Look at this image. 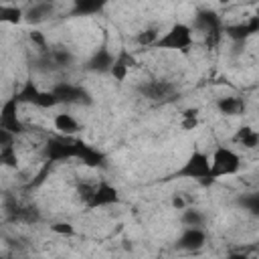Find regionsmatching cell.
I'll return each instance as SVG.
<instances>
[{"instance_id":"1","label":"cell","mask_w":259,"mask_h":259,"mask_svg":"<svg viewBox=\"0 0 259 259\" xmlns=\"http://www.w3.org/2000/svg\"><path fill=\"white\" fill-rule=\"evenodd\" d=\"M192 45H194V30H192V26L184 24V22H174L164 34H160V38H158V42L154 47L156 49H164V51L186 53Z\"/></svg>"},{"instance_id":"2","label":"cell","mask_w":259,"mask_h":259,"mask_svg":"<svg viewBox=\"0 0 259 259\" xmlns=\"http://www.w3.org/2000/svg\"><path fill=\"white\" fill-rule=\"evenodd\" d=\"M241 156L227 146H219L210 154V176L208 180H219L225 176H235L241 170Z\"/></svg>"},{"instance_id":"3","label":"cell","mask_w":259,"mask_h":259,"mask_svg":"<svg viewBox=\"0 0 259 259\" xmlns=\"http://www.w3.org/2000/svg\"><path fill=\"white\" fill-rule=\"evenodd\" d=\"M176 176L190 178V180H208L210 176V156L206 152L194 150L188 154L184 164L176 170Z\"/></svg>"},{"instance_id":"4","label":"cell","mask_w":259,"mask_h":259,"mask_svg":"<svg viewBox=\"0 0 259 259\" xmlns=\"http://www.w3.org/2000/svg\"><path fill=\"white\" fill-rule=\"evenodd\" d=\"M117 202H119V190L105 180H101L97 186H93L85 194V204L89 208H105V206H111Z\"/></svg>"},{"instance_id":"5","label":"cell","mask_w":259,"mask_h":259,"mask_svg":"<svg viewBox=\"0 0 259 259\" xmlns=\"http://www.w3.org/2000/svg\"><path fill=\"white\" fill-rule=\"evenodd\" d=\"M77 148H79V140H71L65 136L53 138L45 146V156L49 162H63V160L77 158Z\"/></svg>"},{"instance_id":"6","label":"cell","mask_w":259,"mask_h":259,"mask_svg":"<svg viewBox=\"0 0 259 259\" xmlns=\"http://www.w3.org/2000/svg\"><path fill=\"white\" fill-rule=\"evenodd\" d=\"M16 105H18V99H16V95H14V97L6 99V101L2 103V109H0V127L6 130V132H10V134H14V136L24 130L22 121H20L18 115H16Z\"/></svg>"},{"instance_id":"7","label":"cell","mask_w":259,"mask_h":259,"mask_svg":"<svg viewBox=\"0 0 259 259\" xmlns=\"http://www.w3.org/2000/svg\"><path fill=\"white\" fill-rule=\"evenodd\" d=\"M204 243H206L204 229H192V227H184L176 239V247L182 251H198L204 247Z\"/></svg>"},{"instance_id":"8","label":"cell","mask_w":259,"mask_h":259,"mask_svg":"<svg viewBox=\"0 0 259 259\" xmlns=\"http://www.w3.org/2000/svg\"><path fill=\"white\" fill-rule=\"evenodd\" d=\"M138 65V61H136V57H134V53H130L127 49H119L117 53H115V61H113V67H111V71H109V75L115 79V81H125V77L130 75V71L134 69Z\"/></svg>"},{"instance_id":"9","label":"cell","mask_w":259,"mask_h":259,"mask_svg":"<svg viewBox=\"0 0 259 259\" xmlns=\"http://www.w3.org/2000/svg\"><path fill=\"white\" fill-rule=\"evenodd\" d=\"M53 93L59 103H81V101L89 103L91 101V97L85 89H81L79 85H71V83H59L53 89Z\"/></svg>"},{"instance_id":"10","label":"cell","mask_w":259,"mask_h":259,"mask_svg":"<svg viewBox=\"0 0 259 259\" xmlns=\"http://www.w3.org/2000/svg\"><path fill=\"white\" fill-rule=\"evenodd\" d=\"M113 61H115V55L107 47H99L85 63V69L93 73H109L113 67Z\"/></svg>"},{"instance_id":"11","label":"cell","mask_w":259,"mask_h":259,"mask_svg":"<svg viewBox=\"0 0 259 259\" xmlns=\"http://www.w3.org/2000/svg\"><path fill=\"white\" fill-rule=\"evenodd\" d=\"M55 14V4L53 2H34L24 8V20L28 24H40L49 20Z\"/></svg>"},{"instance_id":"12","label":"cell","mask_w":259,"mask_h":259,"mask_svg":"<svg viewBox=\"0 0 259 259\" xmlns=\"http://www.w3.org/2000/svg\"><path fill=\"white\" fill-rule=\"evenodd\" d=\"M138 91L148 99L160 101V99H166V97H170L174 93V85L170 81H148V83L140 85Z\"/></svg>"},{"instance_id":"13","label":"cell","mask_w":259,"mask_h":259,"mask_svg":"<svg viewBox=\"0 0 259 259\" xmlns=\"http://www.w3.org/2000/svg\"><path fill=\"white\" fill-rule=\"evenodd\" d=\"M53 125H55V130H57L61 136H65V138H71V136H75V134L79 132V121H77V117H75L73 113H67V111L57 113V115L53 117Z\"/></svg>"},{"instance_id":"14","label":"cell","mask_w":259,"mask_h":259,"mask_svg":"<svg viewBox=\"0 0 259 259\" xmlns=\"http://www.w3.org/2000/svg\"><path fill=\"white\" fill-rule=\"evenodd\" d=\"M194 28L202 30L204 34H217L221 30V18L210 10H202L194 18Z\"/></svg>"},{"instance_id":"15","label":"cell","mask_w":259,"mask_h":259,"mask_svg":"<svg viewBox=\"0 0 259 259\" xmlns=\"http://www.w3.org/2000/svg\"><path fill=\"white\" fill-rule=\"evenodd\" d=\"M77 160H81V162H83L85 166H89V168H97V166H103V164H105V156H103L99 150H95V148H91L89 144H85V142H79Z\"/></svg>"},{"instance_id":"16","label":"cell","mask_w":259,"mask_h":259,"mask_svg":"<svg viewBox=\"0 0 259 259\" xmlns=\"http://www.w3.org/2000/svg\"><path fill=\"white\" fill-rule=\"evenodd\" d=\"M217 109L223 115H239L245 111V101L235 97V95H227V97H219L217 99Z\"/></svg>"},{"instance_id":"17","label":"cell","mask_w":259,"mask_h":259,"mask_svg":"<svg viewBox=\"0 0 259 259\" xmlns=\"http://www.w3.org/2000/svg\"><path fill=\"white\" fill-rule=\"evenodd\" d=\"M235 142H237L239 146L247 148V150H253V148L259 146V132H255L251 125H243V127L237 130Z\"/></svg>"},{"instance_id":"18","label":"cell","mask_w":259,"mask_h":259,"mask_svg":"<svg viewBox=\"0 0 259 259\" xmlns=\"http://www.w3.org/2000/svg\"><path fill=\"white\" fill-rule=\"evenodd\" d=\"M180 223L184 227H192V229H202L204 223H206V214L198 208H192V206H186L180 214Z\"/></svg>"},{"instance_id":"19","label":"cell","mask_w":259,"mask_h":259,"mask_svg":"<svg viewBox=\"0 0 259 259\" xmlns=\"http://www.w3.org/2000/svg\"><path fill=\"white\" fill-rule=\"evenodd\" d=\"M225 32H227L229 38H233V40H237V42H243L245 38H249L251 34H255L253 28H251V24H249V20L237 22V24H229V26L225 28Z\"/></svg>"},{"instance_id":"20","label":"cell","mask_w":259,"mask_h":259,"mask_svg":"<svg viewBox=\"0 0 259 259\" xmlns=\"http://www.w3.org/2000/svg\"><path fill=\"white\" fill-rule=\"evenodd\" d=\"M0 20L2 22H10V24H18V22L24 20V10L18 8V6L2 4L0 6Z\"/></svg>"},{"instance_id":"21","label":"cell","mask_w":259,"mask_h":259,"mask_svg":"<svg viewBox=\"0 0 259 259\" xmlns=\"http://www.w3.org/2000/svg\"><path fill=\"white\" fill-rule=\"evenodd\" d=\"M103 6L99 4V2H87V0H79V2H75V6H73V14H77V16H89V14H93V12H99Z\"/></svg>"},{"instance_id":"22","label":"cell","mask_w":259,"mask_h":259,"mask_svg":"<svg viewBox=\"0 0 259 259\" xmlns=\"http://www.w3.org/2000/svg\"><path fill=\"white\" fill-rule=\"evenodd\" d=\"M239 204H241L247 212L259 217V194H255V192H253V194H245V196L239 198Z\"/></svg>"},{"instance_id":"23","label":"cell","mask_w":259,"mask_h":259,"mask_svg":"<svg viewBox=\"0 0 259 259\" xmlns=\"http://www.w3.org/2000/svg\"><path fill=\"white\" fill-rule=\"evenodd\" d=\"M160 34L162 32H158L156 28H146V30H142L140 34H138V45H142V47H154L156 42H158V38H160Z\"/></svg>"},{"instance_id":"24","label":"cell","mask_w":259,"mask_h":259,"mask_svg":"<svg viewBox=\"0 0 259 259\" xmlns=\"http://www.w3.org/2000/svg\"><path fill=\"white\" fill-rule=\"evenodd\" d=\"M59 101H57V97H55V93L53 91H40L38 93V97L34 99V105L36 107H40V109H49V107H55Z\"/></svg>"},{"instance_id":"25","label":"cell","mask_w":259,"mask_h":259,"mask_svg":"<svg viewBox=\"0 0 259 259\" xmlns=\"http://www.w3.org/2000/svg\"><path fill=\"white\" fill-rule=\"evenodd\" d=\"M0 162L8 168H16V150L12 146L0 148Z\"/></svg>"},{"instance_id":"26","label":"cell","mask_w":259,"mask_h":259,"mask_svg":"<svg viewBox=\"0 0 259 259\" xmlns=\"http://www.w3.org/2000/svg\"><path fill=\"white\" fill-rule=\"evenodd\" d=\"M51 231L57 233V235H63V237H73L75 235V227L67 221H57L51 225Z\"/></svg>"},{"instance_id":"27","label":"cell","mask_w":259,"mask_h":259,"mask_svg":"<svg viewBox=\"0 0 259 259\" xmlns=\"http://www.w3.org/2000/svg\"><path fill=\"white\" fill-rule=\"evenodd\" d=\"M51 59H53V63L59 65V67H67V65L73 63V55H71L69 51H63V49L55 51V53L51 55Z\"/></svg>"},{"instance_id":"28","label":"cell","mask_w":259,"mask_h":259,"mask_svg":"<svg viewBox=\"0 0 259 259\" xmlns=\"http://www.w3.org/2000/svg\"><path fill=\"white\" fill-rule=\"evenodd\" d=\"M198 125V111L196 109H186L182 113V127L184 130H194Z\"/></svg>"},{"instance_id":"29","label":"cell","mask_w":259,"mask_h":259,"mask_svg":"<svg viewBox=\"0 0 259 259\" xmlns=\"http://www.w3.org/2000/svg\"><path fill=\"white\" fill-rule=\"evenodd\" d=\"M28 38H30V42L36 45L40 51L47 49V38H45V34H42L40 30H30V32H28Z\"/></svg>"},{"instance_id":"30","label":"cell","mask_w":259,"mask_h":259,"mask_svg":"<svg viewBox=\"0 0 259 259\" xmlns=\"http://www.w3.org/2000/svg\"><path fill=\"white\" fill-rule=\"evenodd\" d=\"M172 206H174L176 210H184V208H186V200H184L180 194H176V196L172 198Z\"/></svg>"},{"instance_id":"31","label":"cell","mask_w":259,"mask_h":259,"mask_svg":"<svg viewBox=\"0 0 259 259\" xmlns=\"http://www.w3.org/2000/svg\"><path fill=\"white\" fill-rule=\"evenodd\" d=\"M225 259H249V257L243 255V253H231V255H227Z\"/></svg>"},{"instance_id":"32","label":"cell","mask_w":259,"mask_h":259,"mask_svg":"<svg viewBox=\"0 0 259 259\" xmlns=\"http://www.w3.org/2000/svg\"><path fill=\"white\" fill-rule=\"evenodd\" d=\"M257 87H259V81H257Z\"/></svg>"}]
</instances>
